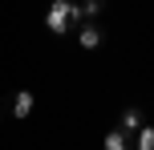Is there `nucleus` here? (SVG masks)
I'll list each match as a JSON object with an SVG mask.
<instances>
[{
	"instance_id": "obj_1",
	"label": "nucleus",
	"mask_w": 154,
	"mask_h": 150,
	"mask_svg": "<svg viewBox=\"0 0 154 150\" xmlns=\"http://www.w3.org/2000/svg\"><path fill=\"white\" fill-rule=\"evenodd\" d=\"M77 20H81V4H73V0H53L45 12V29L57 32V37H65Z\"/></svg>"
},
{
	"instance_id": "obj_2",
	"label": "nucleus",
	"mask_w": 154,
	"mask_h": 150,
	"mask_svg": "<svg viewBox=\"0 0 154 150\" xmlns=\"http://www.w3.org/2000/svg\"><path fill=\"white\" fill-rule=\"evenodd\" d=\"M77 41H81V49H97L101 45V29L97 24H81L77 29Z\"/></svg>"
},
{
	"instance_id": "obj_3",
	"label": "nucleus",
	"mask_w": 154,
	"mask_h": 150,
	"mask_svg": "<svg viewBox=\"0 0 154 150\" xmlns=\"http://www.w3.org/2000/svg\"><path fill=\"white\" fill-rule=\"evenodd\" d=\"M32 102H37V97H32L29 89H20V93L12 97V114H16V118H29V114H32Z\"/></svg>"
},
{
	"instance_id": "obj_4",
	"label": "nucleus",
	"mask_w": 154,
	"mask_h": 150,
	"mask_svg": "<svg viewBox=\"0 0 154 150\" xmlns=\"http://www.w3.org/2000/svg\"><path fill=\"white\" fill-rule=\"evenodd\" d=\"M138 130H142V114L138 110H126L122 114V134H138Z\"/></svg>"
},
{
	"instance_id": "obj_5",
	"label": "nucleus",
	"mask_w": 154,
	"mask_h": 150,
	"mask_svg": "<svg viewBox=\"0 0 154 150\" xmlns=\"http://www.w3.org/2000/svg\"><path fill=\"white\" fill-rule=\"evenodd\" d=\"M106 150H130V142H126L122 130H109V134H106Z\"/></svg>"
},
{
	"instance_id": "obj_6",
	"label": "nucleus",
	"mask_w": 154,
	"mask_h": 150,
	"mask_svg": "<svg viewBox=\"0 0 154 150\" xmlns=\"http://www.w3.org/2000/svg\"><path fill=\"white\" fill-rule=\"evenodd\" d=\"M138 150H154V126H142L138 130Z\"/></svg>"
},
{
	"instance_id": "obj_7",
	"label": "nucleus",
	"mask_w": 154,
	"mask_h": 150,
	"mask_svg": "<svg viewBox=\"0 0 154 150\" xmlns=\"http://www.w3.org/2000/svg\"><path fill=\"white\" fill-rule=\"evenodd\" d=\"M101 8H106V0H85V4H81V16H97Z\"/></svg>"
}]
</instances>
